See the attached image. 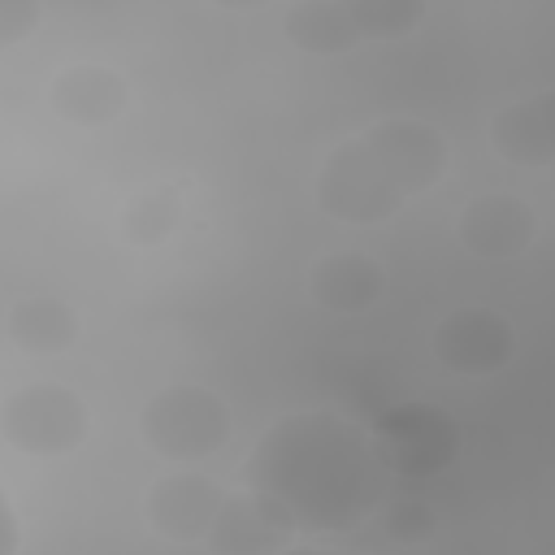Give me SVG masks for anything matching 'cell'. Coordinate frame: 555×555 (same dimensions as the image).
I'll use <instances>...</instances> for the list:
<instances>
[{"instance_id": "6da1fadb", "label": "cell", "mask_w": 555, "mask_h": 555, "mask_svg": "<svg viewBox=\"0 0 555 555\" xmlns=\"http://www.w3.org/2000/svg\"><path fill=\"white\" fill-rule=\"evenodd\" d=\"M247 481L291 525H351L377 494L373 447L330 412L273 425L247 464Z\"/></svg>"}, {"instance_id": "7a4b0ae2", "label": "cell", "mask_w": 555, "mask_h": 555, "mask_svg": "<svg viewBox=\"0 0 555 555\" xmlns=\"http://www.w3.org/2000/svg\"><path fill=\"white\" fill-rule=\"evenodd\" d=\"M447 139L416 117H386L338 143L317 173V208L343 225L390 221L447 173Z\"/></svg>"}, {"instance_id": "3957f363", "label": "cell", "mask_w": 555, "mask_h": 555, "mask_svg": "<svg viewBox=\"0 0 555 555\" xmlns=\"http://www.w3.org/2000/svg\"><path fill=\"white\" fill-rule=\"evenodd\" d=\"M425 17V0H299L286 39L312 56H334L373 39H399Z\"/></svg>"}, {"instance_id": "277c9868", "label": "cell", "mask_w": 555, "mask_h": 555, "mask_svg": "<svg viewBox=\"0 0 555 555\" xmlns=\"http://www.w3.org/2000/svg\"><path fill=\"white\" fill-rule=\"evenodd\" d=\"M139 434L160 460L195 464L221 451V442L230 438V412L208 386L173 382V386H160L143 403Z\"/></svg>"}, {"instance_id": "5b68a950", "label": "cell", "mask_w": 555, "mask_h": 555, "mask_svg": "<svg viewBox=\"0 0 555 555\" xmlns=\"http://www.w3.org/2000/svg\"><path fill=\"white\" fill-rule=\"evenodd\" d=\"M87 425H91L87 403L52 382L22 386L0 403V438L30 460H56L78 451Z\"/></svg>"}, {"instance_id": "8992f818", "label": "cell", "mask_w": 555, "mask_h": 555, "mask_svg": "<svg viewBox=\"0 0 555 555\" xmlns=\"http://www.w3.org/2000/svg\"><path fill=\"white\" fill-rule=\"evenodd\" d=\"M377 447L382 460L403 477H434L442 473L460 451L455 421L434 403H395L377 421Z\"/></svg>"}, {"instance_id": "52a82bcc", "label": "cell", "mask_w": 555, "mask_h": 555, "mask_svg": "<svg viewBox=\"0 0 555 555\" xmlns=\"http://www.w3.org/2000/svg\"><path fill=\"white\" fill-rule=\"evenodd\" d=\"M434 356L460 377H490L512 364L516 330L494 308H455L434 325Z\"/></svg>"}, {"instance_id": "ba28073f", "label": "cell", "mask_w": 555, "mask_h": 555, "mask_svg": "<svg viewBox=\"0 0 555 555\" xmlns=\"http://www.w3.org/2000/svg\"><path fill=\"white\" fill-rule=\"evenodd\" d=\"M455 234H460L464 251H473L481 260H512V256L529 251V243L538 238V217L520 195L486 191L464 204Z\"/></svg>"}, {"instance_id": "9c48e42d", "label": "cell", "mask_w": 555, "mask_h": 555, "mask_svg": "<svg viewBox=\"0 0 555 555\" xmlns=\"http://www.w3.org/2000/svg\"><path fill=\"white\" fill-rule=\"evenodd\" d=\"M486 139L507 165L551 169L555 165V87H542L503 104L490 117Z\"/></svg>"}, {"instance_id": "30bf717a", "label": "cell", "mask_w": 555, "mask_h": 555, "mask_svg": "<svg viewBox=\"0 0 555 555\" xmlns=\"http://www.w3.org/2000/svg\"><path fill=\"white\" fill-rule=\"evenodd\" d=\"M225 490L199 473H169L152 486L147 494V516L160 533L191 542V538H208L225 512Z\"/></svg>"}, {"instance_id": "8fae6325", "label": "cell", "mask_w": 555, "mask_h": 555, "mask_svg": "<svg viewBox=\"0 0 555 555\" xmlns=\"http://www.w3.org/2000/svg\"><path fill=\"white\" fill-rule=\"evenodd\" d=\"M48 104H52V113L61 121L95 130V126H108V121H117L126 113L130 87L108 65H69V69H61L52 78Z\"/></svg>"}, {"instance_id": "7c38bea8", "label": "cell", "mask_w": 555, "mask_h": 555, "mask_svg": "<svg viewBox=\"0 0 555 555\" xmlns=\"http://www.w3.org/2000/svg\"><path fill=\"white\" fill-rule=\"evenodd\" d=\"M386 273L369 251H330L308 269V295L325 312H364L382 299Z\"/></svg>"}, {"instance_id": "4fadbf2b", "label": "cell", "mask_w": 555, "mask_h": 555, "mask_svg": "<svg viewBox=\"0 0 555 555\" xmlns=\"http://www.w3.org/2000/svg\"><path fill=\"white\" fill-rule=\"evenodd\" d=\"M4 338L26 356H56L78 338V317L56 295H26L9 308Z\"/></svg>"}, {"instance_id": "5bb4252c", "label": "cell", "mask_w": 555, "mask_h": 555, "mask_svg": "<svg viewBox=\"0 0 555 555\" xmlns=\"http://www.w3.org/2000/svg\"><path fill=\"white\" fill-rule=\"evenodd\" d=\"M173 225H178V199H173V191H143V195H134L126 204V217H121L126 238L130 243H143V247L169 238Z\"/></svg>"}, {"instance_id": "9a60e30c", "label": "cell", "mask_w": 555, "mask_h": 555, "mask_svg": "<svg viewBox=\"0 0 555 555\" xmlns=\"http://www.w3.org/2000/svg\"><path fill=\"white\" fill-rule=\"evenodd\" d=\"M39 22V0H0V48L22 43Z\"/></svg>"}, {"instance_id": "2e32d148", "label": "cell", "mask_w": 555, "mask_h": 555, "mask_svg": "<svg viewBox=\"0 0 555 555\" xmlns=\"http://www.w3.org/2000/svg\"><path fill=\"white\" fill-rule=\"evenodd\" d=\"M208 4H217V9H225V13H256V9H264L269 0H208Z\"/></svg>"}]
</instances>
